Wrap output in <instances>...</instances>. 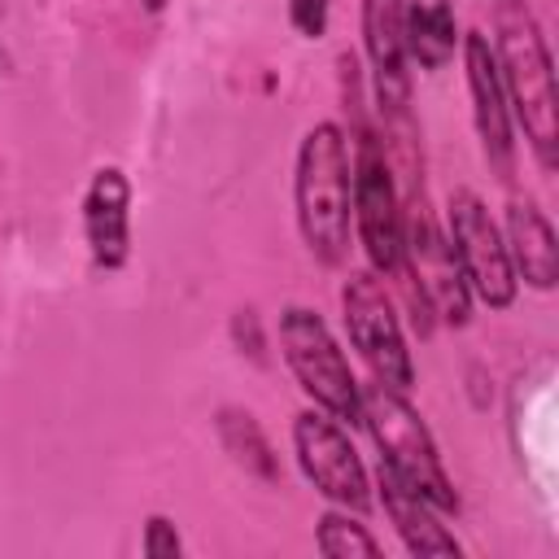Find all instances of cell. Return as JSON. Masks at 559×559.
Returning a JSON list of instances; mask_svg holds the SVG:
<instances>
[{
  "mask_svg": "<svg viewBox=\"0 0 559 559\" xmlns=\"http://www.w3.org/2000/svg\"><path fill=\"white\" fill-rule=\"evenodd\" d=\"M493 61L511 118L524 127L533 157L555 170L559 162V92L546 35L524 0H493Z\"/></svg>",
  "mask_w": 559,
  "mask_h": 559,
  "instance_id": "1",
  "label": "cell"
},
{
  "mask_svg": "<svg viewBox=\"0 0 559 559\" xmlns=\"http://www.w3.org/2000/svg\"><path fill=\"white\" fill-rule=\"evenodd\" d=\"M297 227L306 249L336 266L349 253V223H354V170H349V140L336 122H314L297 148Z\"/></svg>",
  "mask_w": 559,
  "mask_h": 559,
  "instance_id": "2",
  "label": "cell"
},
{
  "mask_svg": "<svg viewBox=\"0 0 559 559\" xmlns=\"http://www.w3.org/2000/svg\"><path fill=\"white\" fill-rule=\"evenodd\" d=\"M362 424L371 428V437L380 445V467H389L402 485L424 493L437 511H459V493L441 467L437 441H432L428 424L419 419V411L406 402V393L367 384L362 389Z\"/></svg>",
  "mask_w": 559,
  "mask_h": 559,
  "instance_id": "3",
  "label": "cell"
},
{
  "mask_svg": "<svg viewBox=\"0 0 559 559\" xmlns=\"http://www.w3.org/2000/svg\"><path fill=\"white\" fill-rule=\"evenodd\" d=\"M280 354L319 411H328L332 419L362 424V384L354 380V367L328 332L323 314H314L310 306H288L280 314Z\"/></svg>",
  "mask_w": 559,
  "mask_h": 559,
  "instance_id": "4",
  "label": "cell"
},
{
  "mask_svg": "<svg viewBox=\"0 0 559 559\" xmlns=\"http://www.w3.org/2000/svg\"><path fill=\"white\" fill-rule=\"evenodd\" d=\"M445 227H450V253L459 262V275L476 301L489 310H507L520 293L502 227L489 218L485 201L472 188H454L445 201Z\"/></svg>",
  "mask_w": 559,
  "mask_h": 559,
  "instance_id": "5",
  "label": "cell"
},
{
  "mask_svg": "<svg viewBox=\"0 0 559 559\" xmlns=\"http://www.w3.org/2000/svg\"><path fill=\"white\" fill-rule=\"evenodd\" d=\"M341 319L349 332V345L362 354V362L371 367L376 384L411 393L415 384V362L402 336V319L380 284L376 271H354L341 288Z\"/></svg>",
  "mask_w": 559,
  "mask_h": 559,
  "instance_id": "6",
  "label": "cell"
},
{
  "mask_svg": "<svg viewBox=\"0 0 559 559\" xmlns=\"http://www.w3.org/2000/svg\"><path fill=\"white\" fill-rule=\"evenodd\" d=\"M354 231L376 275H397L402 266V192L393 183L384 144L371 131L354 140Z\"/></svg>",
  "mask_w": 559,
  "mask_h": 559,
  "instance_id": "7",
  "label": "cell"
},
{
  "mask_svg": "<svg viewBox=\"0 0 559 559\" xmlns=\"http://www.w3.org/2000/svg\"><path fill=\"white\" fill-rule=\"evenodd\" d=\"M293 450L297 463L306 472V480L336 507L345 511H367L371 507V480L367 467L354 450V441L345 437L341 419H332L328 411H301L293 424Z\"/></svg>",
  "mask_w": 559,
  "mask_h": 559,
  "instance_id": "8",
  "label": "cell"
},
{
  "mask_svg": "<svg viewBox=\"0 0 559 559\" xmlns=\"http://www.w3.org/2000/svg\"><path fill=\"white\" fill-rule=\"evenodd\" d=\"M415 284V301L428 306L437 319L445 323H467V306L472 293L459 275V262L450 253V240L437 231V223L428 218L424 201L419 205H402V266Z\"/></svg>",
  "mask_w": 559,
  "mask_h": 559,
  "instance_id": "9",
  "label": "cell"
},
{
  "mask_svg": "<svg viewBox=\"0 0 559 559\" xmlns=\"http://www.w3.org/2000/svg\"><path fill=\"white\" fill-rule=\"evenodd\" d=\"M463 70H467L480 153H485L489 170L507 183L511 170H515V135H511V109H507V92H502V79H498V61H493L489 35H480V31L463 35Z\"/></svg>",
  "mask_w": 559,
  "mask_h": 559,
  "instance_id": "10",
  "label": "cell"
},
{
  "mask_svg": "<svg viewBox=\"0 0 559 559\" xmlns=\"http://www.w3.org/2000/svg\"><path fill=\"white\" fill-rule=\"evenodd\" d=\"M83 240L100 271L131 258V179L122 166H100L83 192Z\"/></svg>",
  "mask_w": 559,
  "mask_h": 559,
  "instance_id": "11",
  "label": "cell"
},
{
  "mask_svg": "<svg viewBox=\"0 0 559 559\" xmlns=\"http://www.w3.org/2000/svg\"><path fill=\"white\" fill-rule=\"evenodd\" d=\"M402 13H406V0H362V48L371 61L376 105H380V114H393V118H402L406 100H411Z\"/></svg>",
  "mask_w": 559,
  "mask_h": 559,
  "instance_id": "12",
  "label": "cell"
},
{
  "mask_svg": "<svg viewBox=\"0 0 559 559\" xmlns=\"http://www.w3.org/2000/svg\"><path fill=\"white\" fill-rule=\"evenodd\" d=\"M502 240H507L515 280H524L537 293H550L555 280H559V240H555L550 218L528 197H511Z\"/></svg>",
  "mask_w": 559,
  "mask_h": 559,
  "instance_id": "13",
  "label": "cell"
},
{
  "mask_svg": "<svg viewBox=\"0 0 559 559\" xmlns=\"http://www.w3.org/2000/svg\"><path fill=\"white\" fill-rule=\"evenodd\" d=\"M380 502H384V511H389V520L402 533V542H406L411 555L437 559V555H459L463 550L454 542V533L437 520V507L424 493H415L411 485H402L389 467H380Z\"/></svg>",
  "mask_w": 559,
  "mask_h": 559,
  "instance_id": "14",
  "label": "cell"
},
{
  "mask_svg": "<svg viewBox=\"0 0 559 559\" xmlns=\"http://www.w3.org/2000/svg\"><path fill=\"white\" fill-rule=\"evenodd\" d=\"M402 35H406V61H415L428 74L445 70L454 61L459 39H463L450 0H406Z\"/></svg>",
  "mask_w": 559,
  "mask_h": 559,
  "instance_id": "15",
  "label": "cell"
},
{
  "mask_svg": "<svg viewBox=\"0 0 559 559\" xmlns=\"http://www.w3.org/2000/svg\"><path fill=\"white\" fill-rule=\"evenodd\" d=\"M218 428H223L227 450H231L249 472H258V476H266V480L280 476V467H275V459H271V445H266V437H262V428L253 424L249 411H223V415H218Z\"/></svg>",
  "mask_w": 559,
  "mask_h": 559,
  "instance_id": "16",
  "label": "cell"
},
{
  "mask_svg": "<svg viewBox=\"0 0 559 559\" xmlns=\"http://www.w3.org/2000/svg\"><path fill=\"white\" fill-rule=\"evenodd\" d=\"M314 542H319V550H323L328 559H354V555L376 559V555H380V542H376L358 520H349V515H341V511H328V515L319 520Z\"/></svg>",
  "mask_w": 559,
  "mask_h": 559,
  "instance_id": "17",
  "label": "cell"
},
{
  "mask_svg": "<svg viewBox=\"0 0 559 559\" xmlns=\"http://www.w3.org/2000/svg\"><path fill=\"white\" fill-rule=\"evenodd\" d=\"M332 17V0H288V22L301 39H323Z\"/></svg>",
  "mask_w": 559,
  "mask_h": 559,
  "instance_id": "18",
  "label": "cell"
},
{
  "mask_svg": "<svg viewBox=\"0 0 559 559\" xmlns=\"http://www.w3.org/2000/svg\"><path fill=\"white\" fill-rule=\"evenodd\" d=\"M140 550H144L148 559H179V555H183V542H179V533H175V524H170L166 515H153V520L144 524Z\"/></svg>",
  "mask_w": 559,
  "mask_h": 559,
  "instance_id": "19",
  "label": "cell"
},
{
  "mask_svg": "<svg viewBox=\"0 0 559 559\" xmlns=\"http://www.w3.org/2000/svg\"><path fill=\"white\" fill-rule=\"evenodd\" d=\"M140 9H144V13H162V9H166V0H140Z\"/></svg>",
  "mask_w": 559,
  "mask_h": 559,
  "instance_id": "20",
  "label": "cell"
}]
</instances>
